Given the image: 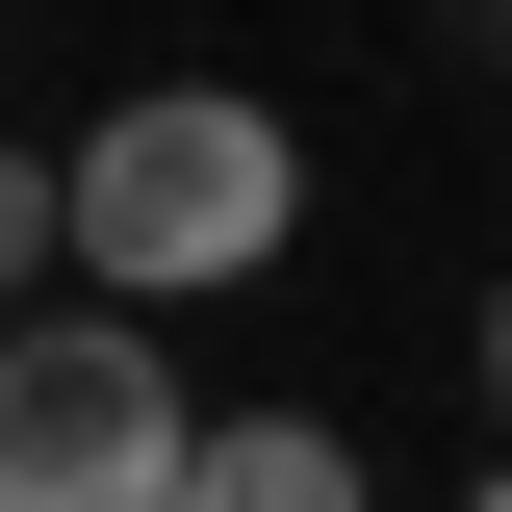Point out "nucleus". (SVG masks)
<instances>
[{
  "instance_id": "f257e3e1",
  "label": "nucleus",
  "mask_w": 512,
  "mask_h": 512,
  "mask_svg": "<svg viewBox=\"0 0 512 512\" xmlns=\"http://www.w3.org/2000/svg\"><path fill=\"white\" fill-rule=\"evenodd\" d=\"M282 231H308V154H282V103H231V77H154V103L77 128V282H103V308H205V282H256Z\"/></svg>"
},
{
  "instance_id": "20e7f679",
  "label": "nucleus",
  "mask_w": 512,
  "mask_h": 512,
  "mask_svg": "<svg viewBox=\"0 0 512 512\" xmlns=\"http://www.w3.org/2000/svg\"><path fill=\"white\" fill-rule=\"evenodd\" d=\"M52 256H77V154H0V333L52 308Z\"/></svg>"
},
{
  "instance_id": "39448f33",
  "label": "nucleus",
  "mask_w": 512,
  "mask_h": 512,
  "mask_svg": "<svg viewBox=\"0 0 512 512\" xmlns=\"http://www.w3.org/2000/svg\"><path fill=\"white\" fill-rule=\"evenodd\" d=\"M487 410H512V308H487Z\"/></svg>"
},
{
  "instance_id": "7ed1b4c3",
  "label": "nucleus",
  "mask_w": 512,
  "mask_h": 512,
  "mask_svg": "<svg viewBox=\"0 0 512 512\" xmlns=\"http://www.w3.org/2000/svg\"><path fill=\"white\" fill-rule=\"evenodd\" d=\"M205 512H359V436H308V410H231V436H205Z\"/></svg>"
},
{
  "instance_id": "423d86ee",
  "label": "nucleus",
  "mask_w": 512,
  "mask_h": 512,
  "mask_svg": "<svg viewBox=\"0 0 512 512\" xmlns=\"http://www.w3.org/2000/svg\"><path fill=\"white\" fill-rule=\"evenodd\" d=\"M461 512H512V461H487V487H461Z\"/></svg>"
},
{
  "instance_id": "f03ea898",
  "label": "nucleus",
  "mask_w": 512,
  "mask_h": 512,
  "mask_svg": "<svg viewBox=\"0 0 512 512\" xmlns=\"http://www.w3.org/2000/svg\"><path fill=\"white\" fill-rule=\"evenodd\" d=\"M205 436L231 410H180V359L128 308H26L0 333V512H205Z\"/></svg>"
}]
</instances>
